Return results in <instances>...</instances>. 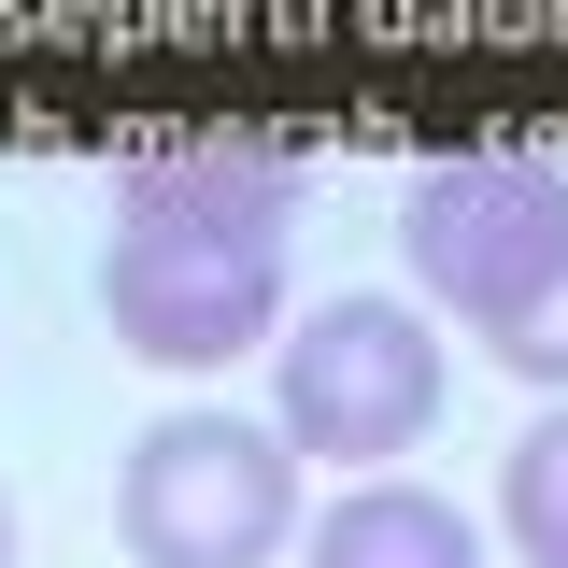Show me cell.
I'll return each instance as SVG.
<instances>
[{
  "label": "cell",
  "mask_w": 568,
  "mask_h": 568,
  "mask_svg": "<svg viewBox=\"0 0 568 568\" xmlns=\"http://www.w3.org/2000/svg\"><path fill=\"white\" fill-rule=\"evenodd\" d=\"M114 526L142 568H271L298 540V455H284V426L242 413H156L129 440Z\"/></svg>",
  "instance_id": "1"
},
{
  "label": "cell",
  "mask_w": 568,
  "mask_h": 568,
  "mask_svg": "<svg viewBox=\"0 0 568 568\" xmlns=\"http://www.w3.org/2000/svg\"><path fill=\"white\" fill-rule=\"evenodd\" d=\"M271 413H284V455H327V469L413 455L426 413H440L426 313L413 298H327V313H298V342H271Z\"/></svg>",
  "instance_id": "2"
},
{
  "label": "cell",
  "mask_w": 568,
  "mask_h": 568,
  "mask_svg": "<svg viewBox=\"0 0 568 568\" xmlns=\"http://www.w3.org/2000/svg\"><path fill=\"white\" fill-rule=\"evenodd\" d=\"M398 256L484 342L497 313H526L568 271V171H540V156H426L413 200H398Z\"/></svg>",
  "instance_id": "3"
},
{
  "label": "cell",
  "mask_w": 568,
  "mask_h": 568,
  "mask_svg": "<svg viewBox=\"0 0 568 568\" xmlns=\"http://www.w3.org/2000/svg\"><path fill=\"white\" fill-rule=\"evenodd\" d=\"M100 313L156 369H227V355L271 342V313H284V242H213V227H142V213H114Z\"/></svg>",
  "instance_id": "4"
},
{
  "label": "cell",
  "mask_w": 568,
  "mask_h": 568,
  "mask_svg": "<svg viewBox=\"0 0 568 568\" xmlns=\"http://www.w3.org/2000/svg\"><path fill=\"white\" fill-rule=\"evenodd\" d=\"M114 213H142V227H213V242H284L298 156L284 142H156V156H129Z\"/></svg>",
  "instance_id": "5"
},
{
  "label": "cell",
  "mask_w": 568,
  "mask_h": 568,
  "mask_svg": "<svg viewBox=\"0 0 568 568\" xmlns=\"http://www.w3.org/2000/svg\"><path fill=\"white\" fill-rule=\"evenodd\" d=\"M298 568H484V526L426 484H342V511L298 540Z\"/></svg>",
  "instance_id": "6"
},
{
  "label": "cell",
  "mask_w": 568,
  "mask_h": 568,
  "mask_svg": "<svg viewBox=\"0 0 568 568\" xmlns=\"http://www.w3.org/2000/svg\"><path fill=\"white\" fill-rule=\"evenodd\" d=\"M497 540L526 568H568V398L511 440V469H497Z\"/></svg>",
  "instance_id": "7"
},
{
  "label": "cell",
  "mask_w": 568,
  "mask_h": 568,
  "mask_svg": "<svg viewBox=\"0 0 568 568\" xmlns=\"http://www.w3.org/2000/svg\"><path fill=\"white\" fill-rule=\"evenodd\" d=\"M484 355L511 369V384H540V398H568V271L540 284L526 313H497V327H484Z\"/></svg>",
  "instance_id": "8"
},
{
  "label": "cell",
  "mask_w": 568,
  "mask_h": 568,
  "mask_svg": "<svg viewBox=\"0 0 568 568\" xmlns=\"http://www.w3.org/2000/svg\"><path fill=\"white\" fill-rule=\"evenodd\" d=\"M0 568H14V497H0Z\"/></svg>",
  "instance_id": "9"
}]
</instances>
